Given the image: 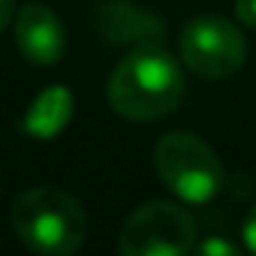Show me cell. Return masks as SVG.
Listing matches in <instances>:
<instances>
[{"instance_id":"6da1fadb","label":"cell","mask_w":256,"mask_h":256,"mask_svg":"<svg viewBox=\"0 0 256 256\" xmlns=\"http://www.w3.org/2000/svg\"><path fill=\"white\" fill-rule=\"evenodd\" d=\"M181 94L184 76L160 48L126 54L108 78V102L126 120H157L178 106Z\"/></svg>"},{"instance_id":"7a4b0ae2","label":"cell","mask_w":256,"mask_h":256,"mask_svg":"<svg viewBox=\"0 0 256 256\" xmlns=\"http://www.w3.org/2000/svg\"><path fill=\"white\" fill-rule=\"evenodd\" d=\"M12 232L46 256H66L78 250L88 232V217L78 199L58 187H34L22 193L10 211Z\"/></svg>"},{"instance_id":"3957f363","label":"cell","mask_w":256,"mask_h":256,"mask_svg":"<svg viewBox=\"0 0 256 256\" xmlns=\"http://www.w3.org/2000/svg\"><path fill=\"white\" fill-rule=\"evenodd\" d=\"M154 169L178 199L193 205L211 202L226 184L220 157L193 133L163 136L154 145Z\"/></svg>"},{"instance_id":"277c9868","label":"cell","mask_w":256,"mask_h":256,"mask_svg":"<svg viewBox=\"0 0 256 256\" xmlns=\"http://www.w3.org/2000/svg\"><path fill=\"white\" fill-rule=\"evenodd\" d=\"M126 256H178L196 247V220L175 202H145L126 217L120 238Z\"/></svg>"},{"instance_id":"5b68a950","label":"cell","mask_w":256,"mask_h":256,"mask_svg":"<svg viewBox=\"0 0 256 256\" xmlns=\"http://www.w3.org/2000/svg\"><path fill=\"white\" fill-rule=\"evenodd\" d=\"M247 54L244 36L235 24L217 16H202L190 22L181 34V58L184 64L205 76V78H226L235 70H241Z\"/></svg>"},{"instance_id":"8992f818","label":"cell","mask_w":256,"mask_h":256,"mask_svg":"<svg viewBox=\"0 0 256 256\" xmlns=\"http://www.w3.org/2000/svg\"><path fill=\"white\" fill-rule=\"evenodd\" d=\"M16 42L22 48V54L36 64V66H52L54 60H60L64 46H66V34L64 24L58 22V16L42 6V4H28L18 16H16Z\"/></svg>"},{"instance_id":"52a82bcc","label":"cell","mask_w":256,"mask_h":256,"mask_svg":"<svg viewBox=\"0 0 256 256\" xmlns=\"http://www.w3.org/2000/svg\"><path fill=\"white\" fill-rule=\"evenodd\" d=\"M96 30L112 42H154L163 36V24L157 16L142 12L133 4L108 0L96 10Z\"/></svg>"},{"instance_id":"ba28073f","label":"cell","mask_w":256,"mask_h":256,"mask_svg":"<svg viewBox=\"0 0 256 256\" xmlns=\"http://www.w3.org/2000/svg\"><path fill=\"white\" fill-rule=\"evenodd\" d=\"M70 118H72V94L64 84H54L30 102L24 114V130L34 139H54L70 124Z\"/></svg>"},{"instance_id":"9c48e42d","label":"cell","mask_w":256,"mask_h":256,"mask_svg":"<svg viewBox=\"0 0 256 256\" xmlns=\"http://www.w3.org/2000/svg\"><path fill=\"white\" fill-rule=\"evenodd\" d=\"M193 250L202 253V256H214V253H220V256H232V253H238V247H235L232 241H226V238H205V241L196 244Z\"/></svg>"},{"instance_id":"30bf717a","label":"cell","mask_w":256,"mask_h":256,"mask_svg":"<svg viewBox=\"0 0 256 256\" xmlns=\"http://www.w3.org/2000/svg\"><path fill=\"white\" fill-rule=\"evenodd\" d=\"M235 16L247 28H256V0H235Z\"/></svg>"},{"instance_id":"8fae6325","label":"cell","mask_w":256,"mask_h":256,"mask_svg":"<svg viewBox=\"0 0 256 256\" xmlns=\"http://www.w3.org/2000/svg\"><path fill=\"white\" fill-rule=\"evenodd\" d=\"M244 244H247V250L256 253V205L250 208V214L244 220Z\"/></svg>"},{"instance_id":"7c38bea8","label":"cell","mask_w":256,"mask_h":256,"mask_svg":"<svg viewBox=\"0 0 256 256\" xmlns=\"http://www.w3.org/2000/svg\"><path fill=\"white\" fill-rule=\"evenodd\" d=\"M12 12H16V0H0V30L12 22Z\"/></svg>"}]
</instances>
